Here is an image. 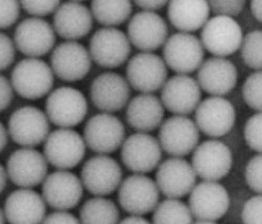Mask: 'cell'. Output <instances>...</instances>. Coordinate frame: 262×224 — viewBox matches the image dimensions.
I'll use <instances>...</instances> for the list:
<instances>
[{
	"label": "cell",
	"instance_id": "6da1fadb",
	"mask_svg": "<svg viewBox=\"0 0 262 224\" xmlns=\"http://www.w3.org/2000/svg\"><path fill=\"white\" fill-rule=\"evenodd\" d=\"M10 82L14 93L26 100L35 101L52 92L55 75L46 61L26 58L15 65Z\"/></svg>",
	"mask_w": 262,
	"mask_h": 224
},
{
	"label": "cell",
	"instance_id": "7a4b0ae2",
	"mask_svg": "<svg viewBox=\"0 0 262 224\" xmlns=\"http://www.w3.org/2000/svg\"><path fill=\"white\" fill-rule=\"evenodd\" d=\"M45 112L50 123L58 128H74L85 120L89 103L79 89L62 86L48 95Z\"/></svg>",
	"mask_w": 262,
	"mask_h": 224
},
{
	"label": "cell",
	"instance_id": "3957f363",
	"mask_svg": "<svg viewBox=\"0 0 262 224\" xmlns=\"http://www.w3.org/2000/svg\"><path fill=\"white\" fill-rule=\"evenodd\" d=\"M86 145L73 128H58L50 132L43 146V155L57 170H72L84 159Z\"/></svg>",
	"mask_w": 262,
	"mask_h": 224
},
{
	"label": "cell",
	"instance_id": "277c9868",
	"mask_svg": "<svg viewBox=\"0 0 262 224\" xmlns=\"http://www.w3.org/2000/svg\"><path fill=\"white\" fill-rule=\"evenodd\" d=\"M9 138L20 147L35 148L50 134V121L45 111L35 106L16 109L8 121Z\"/></svg>",
	"mask_w": 262,
	"mask_h": 224
},
{
	"label": "cell",
	"instance_id": "5b68a950",
	"mask_svg": "<svg viewBox=\"0 0 262 224\" xmlns=\"http://www.w3.org/2000/svg\"><path fill=\"white\" fill-rule=\"evenodd\" d=\"M163 60L178 75H190L204 62L205 49L200 38L192 33L179 32L164 43Z\"/></svg>",
	"mask_w": 262,
	"mask_h": 224
},
{
	"label": "cell",
	"instance_id": "8992f818",
	"mask_svg": "<svg viewBox=\"0 0 262 224\" xmlns=\"http://www.w3.org/2000/svg\"><path fill=\"white\" fill-rule=\"evenodd\" d=\"M243 38V29L233 17L215 15L202 28L200 40L214 57L227 58L239 50Z\"/></svg>",
	"mask_w": 262,
	"mask_h": 224
},
{
	"label": "cell",
	"instance_id": "52a82bcc",
	"mask_svg": "<svg viewBox=\"0 0 262 224\" xmlns=\"http://www.w3.org/2000/svg\"><path fill=\"white\" fill-rule=\"evenodd\" d=\"M118 201L126 213L144 216L154 212L160 203V191L154 179L146 174H134L122 181Z\"/></svg>",
	"mask_w": 262,
	"mask_h": 224
},
{
	"label": "cell",
	"instance_id": "ba28073f",
	"mask_svg": "<svg viewBox=\"0 0 262 224\" xmlns=\"http://www.w3.org/2000/svg\"><path fill=\"white\" fill-rule=\"evenodd\" d=\"M6 171L9 181L24 189H33L45 181L49 164L43 153L35 148L21 147L15 150L7 161Z\"/></svg>",
	"mask_w": 262,
	"mask_h": 224
},
{
	"label": "cell",
	"instance_id": "9c48e42d",
	"mask_svg": "<svg viewBox=\"0 0 262 224\" xmlns=\"http://www.w3.org/2000/svg\"><path fill=\"white\" fill-rule=\"evenodd\" d=\"M168 78L167 66L159 55L141 52L127 64L126 80L130 87L141 94H154L163 87Z\"/></svg>",
	"mask_w": 262,
	"mask_h": 224
},
{
	"label": "cell",
	"instance_id": "30bf717a",
	"mask_svg": "<svg viewBox=\"0 0 262 224\" xmlns=\"http://www.w3.org/2000/svg\"><path fill=\"white\" fill-rule=\"evenodd\" d=\"M125 133V127L119 118L102 112L86 122L83 140L86 147L97 154L109 155L121 148Z\"/></svg>",
	"mask_w": 262,
	"mask_h": 224
},
{
	"label": "cell",
	"instance_id": "8fae6325",
	"mask_svg": "<svg viewBox=\"0 0 262 224\" xmlns=\"http://www.w3.org/2000/svg\"><path fill=\"white\" fill-rule=\"evenodd\" d=\"M89 53L99 66L108 70L118 69L128 60L131 44L123 31L104 27L91 38Z\"/></svg>",
	"mask_w": 262,
	"mask_h": 224
},
{
	"label": "cell",
	"instance_id": "7c38bea8",
	"mask_svg": "<svg viewBox=\"0 0 262 224\" xmlns=\"http://www.w3.org/2000/svg\"><path fill=\"white\" fill-rule=\"evenodd\" d=\"M123 178L120 164L109 155L98 154L82 167L81 183L91 194L105 197L116 192Z\"/></svg>",
	"mask_w": 262,
	"mask_h": 224
},
{
	"label": "cell",
	"instance_id": "4fadbf2b",
	"mask_svg": "<svg viewBox=\"0 0 262 224\" xmlns=\"http://www.w3.org/2000/svg\"><path fill=\"white\" fill-rule=\"evenodd\" d=\"M191 166L203 181L218 182L225 178L233 166L231 149L218 140H209L193 150Z\"/></svg>",
	"mask_w": 262,
	"mask_h": 224
},
{
	"label": "cell",
	"instance_id": "5bb4252c",
	"mask_svg": "<svg viewBox=\"0 0 262 224\" xmlns=\"http://www.w3.org/2000/svg\"><path fill=\"white\" fill-rule=\"evenodd\" d=\"M13 41L16 50L27 58H41L53 51L56 33L47 20L30 17L16 27Z\"/></svg>",
	"mask_w": 262,
	"mask_h": 224
},
{
	"label": "cell",
	"instance_id": "9a60e30c",
	"mask_svg": "<svg viewBox=\"0 0 262 224\" xmlns=\"http://www.w3.org/2000/svg\"><path fill=\"white\" fill-rule=\"evenodd\" d=\"M162 148L159 141L149 133L137 132L125 139L121 146V160L135 174L152 172L161 163Z\"/></svg>",
	"mask_w": 262,
	"mask_h": 224
},
{
	"label": "cell",
	"instance_id": "2e32d148",
	"mask_svg": "<svg viewBox=\"0 0 262 224\" xmlns=\"http://www.w3.org/2000/svg\"><path fill=\"white\" fill-rule=\"evenodd\" d=\"M42 185V198L56 211L75 209L82 199L81 179L70 170H57L48 174Z\"/></svg>",
	"mask_w": 262,
	"mask_h": 224
},
{
	"label": "cell",
	"instance_id": "e0dca14e",
	"mask_svg": "<svg viewBox=\"0 0 262 224\" xmlns=\"http://www.w3.org/2000/svg\"><path fill=\"white\" fill-rule=\"evenodd\" d=\"M92 58L83 44L78 41H64L53 49L51 69L64 82L83 80L92 69Z\"/></svg>",
	"mask_w": 262,
	"mask_h": 224
},
{
	"label": "cell",
	"instance_id": "ac0fdd59",
	"mask_svg": "<svg viewBox=\"0 0 262 224\" xmlns=\"http://www.w3.org/2000/svg\"><path fill=\"white\" fill-rule=\"evenodd\" d=\"M188 207L193 218L216 222L228 213L230 195L220 183L204 181L189 193Z\"/></svg>",
	"mask_w": 262,
	"mask_h": 224
},
{
	"label": "cell",
	"instance_id": "d6986e66",
	"mask_svg": "<svg viewBox=\"0 0 262 224\" xmlns=\"http://www.w3.org/2000/svg\"><path fill=\"white\" fill-rule=\"evenodd\" d=\"M159 128L161 148L172 158H185L199 145L200 130L186 116H173Z\"/></svg>",
	"mask_w": 262,
	"mask_h": 224
},
{
	"label": "cell",
	"instance_id": "ffe728a7",
	"mask_svg": "<svg viewBox=\"0 0 262 224\" xmlns=\"http://www.w3.org/2000/svg\"><path fill=\"white\" fill-rule=\"evenodd\" d=\"M236 110L224 97H209L201 101L195 109V125L207 137H225L234 127Z\"/></svg>",
	"mask_w": 262,
	"mask_h": 224
},
{
	"label": "cell",
	"instance_id": "44dd1931",
	"mask_svg": "<svg viewBox=\"0 0 262 224\" xmlns=\"http://www.w3.org/2000/svg\"><path fill=\"white\" fill-rule=\"evenodd\" d=\"M168 33L167 22L161 15L141 11L130 18L126 35L130 44L141 52L154 53L164 46Z\"/></svg>",
	"mask_w": 262,
	"mask_h": 224
},
{
	"label": "cell",
	"instance_id": "7402d4cb",
	"mask_svg": "<svg viewBox=\"0 0 262 224\" xmlns=\"http://www.w3.org/2000/svg\"><path fill=\"white\" fill-rule=\"evenodd\" d=\"M161 102L174 116H188L202 101V89L189 75H177L167 79L163 85Z\"/></svg>",
	"mask_w": 262,
	"mask_h": 224
},
{
	"label": "cell",
	"instance_id": "603a6c76",
	"mask_svg": "<svg viewBox=\"0 0 262 224\" xmlns=\"http://www.w3.org/2000/svg\"><path fill=\"white\" fill-rule=\"evenodd\" d=\"M90 95L96 108L106 114H114L127 106L131 91L126 78L106 72L94 79Z\"/></svg>",
	"mask_w": 262,
	"mask_h": 224
},
{
	"label": "cell",
	"instance_id": "cb8c5ba5",
	"mask_svg": "<svg viewBox=\"0 0 262 224\" xmlns=\"http://www.w3.org/2000/svg\"><path fill=\"white\" fill-rule=\"evenodd\" d=\"M196 178L190 163L183 158H171L158 166L156 184L167 198L181 199L192 191Z\"/></svg>",
	"mask_w": 262,
	"mask_h": 224
},
{
	"label": "cell",
	"instance_id": "d4e9b609",
	"mask_svg": "<svg viewBox=\"0 0 262 224\" xmlns=\"http://www.w3.org/2000/svg\"><path fill=\"white\" fill-rule=\"evenodd\" d=\"M94 17L91 9L82 3L61 4L54 12L53 28L56 35L67 41H78L91 33Z\"/></svg>",
	"mask_w": 262,
	"mask_h": 224
},
{
	"label": "cell",
	"instance_id": "484cf974",
	"mask_svg": "<svg viewBox=\"0 0 262 224\" xmlns=\"http://www.w3.org/2000/svg\"><path fill=\"white\" fill-rule=\"evenodd\" d=\"M238 80L236 66L227 58L212 57L198 70V83L202 91L213 97H224L235 88Z\"/></svg>",
	"mask_w": 262,
	"mask_h": 224
},
{
	"label": "cell",
	"instance_id": "4316f807",
	"mask_svg": "<svg viewBox=\"0 0 262 224\" xmlns=\"http://www.w3.org/2000/svg\"><path fill=\"white\" fill-rule=\"evenodd\" d=\"M4 214L10 224H41L47 216V204L33 189L19 188L7 197Z\"/></svg>",
	"mask_w": 262,
	"mask_h": 224
},
{
	"label": "cell",
	"instance_id": "83f0119b",
	"mask_svg": "<svg viewBox=\"0 0 262 224\" xmlns=\"http://www.w3.org/2000/svg\"><path fill=\"white\" fill-rule=\"evenodd\" d=\"M165 108L161 100L152 94H141L130 100L126 109V121L138 132L149 133L163 123Z\"/></svg>",
	"mask_w": 262,
	"mask_h": 224
},
{
	"label": "cell",
	"instance_id": "f1b7e54d",
	"mask_svg": "<svg viewBox=\"0 0 262 224\" xmlns=\"http://www.w3.org/2000/svg\"><path fill=\"white\" fill-rule=\"evenodd\" d=\"M207 0H169L167 15L171 25L183 33L201 30L210 18Z\"/></svg>",
	"mask_w": 262,
	"mask_h": 224
},
{
	"label": "cell",
	"instance_id": "f546056e",
	"mask_svg": "<svg viewBox=\"0 0 262 224\" xmlns=\"http://www.w3.org/2000/svg\"><path fill=\"white\" fill-rule=\"evenodd\" d=\"M91 12L100 25L117 28L129 19L133 13L131 0H92Z\"/></svg>",
	"mask_w": 262,
	"mask_h": 224
},
{
	"label": "cell",
	"instance_id": "4dcf8cb0",
	"mask_svg": "<svg viewBox=\"0 0 262 224\" xmlns=\"http://www.w3.org/2000/svg\"><path fill=\"white\" fill-rule=\"evenodd\" d=\"M79 217L81 224H118L120 212L113 200L95 196L82 206Z\"/></svg>",
	"mask_w": 262,
	"mask_h": 224
},
{
	"label": "cell",
	"instance_id": "1f68e13d",
	"mask_svg": "<svg viewBox=\"0 0 262 224\" xmlns=\"http://www.w3.org/2000/svg\"><path fill=\"white\" fill-rule=\"evenodd\" d=\"M193 216L188 205L180 199L167 198L159 203L152 215L151 224H192Z\"/></svg>",
	"mask_w": 262,
	"mask_h": 224
},
{
	"label": "cell",
	"instance_id": "d6a6232c",
	"mask_svg": "<svg viewBox=\"0 0 262 224\" xmlns=\"http://www.w3.org/2000/svg\"><path fill=\"white\" fill-rule=\"evenodd\" d=\"M245 64L251 70L261 71L262 69V33L254 30L244 36L239 48Z\"/></svg>",
	"mask_w": 262,
	"mask_h": 224
},
{
	"label": "cell",
	"instance_id": "836d02e7",
	"mask_svg": "<svg viewBox=\"0 0 262 224\" xmlns=\"http://www.w3.org/2000/svg\"><path fill=\"white\" fill-rule=\"evenodd\" d=\"M243 98L245 103L256 112L262 110V73L256 71L251 74L243 85Z\"/></svg>",
	"mask_w": 262,
	"mask_h": 224
},
{
	"label": "cell",
	"instance_id": "e575fe53",
	"mask_svg": "<svg viewBox=\"0 0 262 224\" xmlns=\"http://www.w3.org/2000/svg\"><path fill=\"white\" fill-rule=\"evenodd\" d=\"M244 137L250 149L257 153L262 151V115L256 112L249 118L245 125Z\"/></svg>",
	"mask_w": 262,
	"mask_h": 224
},
{
	"label": "cell",
	"instance_id": "d590c367",
	"mask_svg": "<svg viewBox=\"0 0 262 224\" xmlns=\"http://www.w3.org/2000/svg\"><path fill=\"white\" fill-rule=\"evenodd\" d=\"M20 7L32 17H46L53 14L61 0H19Z\"/></svg>",
	"mask_w": 262,
	"mask_h": 224
},
{
	"label": "cell",
	"instance_id": "8d00e7d4",
	"mask_svg": "<svg viewBox=\"0 0 262 224\" xmlns=\"http://www.w3.org/2000/svg\"><path fill=\"white\" fill-rule=\"evenodd\" d=\"M246 183L257 194L262 193V156L261 153L254 155L249 161L245 171Z\"/></svg>",
	"mask_w": 262,
	"mask_h": 224
},
{
	"label": "cell",
	"instance_id": "74e56055",
	"mask_svg": "<svg viewBox=\"0 0 262 224\" xmlns=\"http://www.w3.org/2000/svg\"><path fill=\"white\" fill-rule=\"evenodd\" d=\"M210 11L215 15L235 17L242 14L246 8L247 0H207Z\"/></svg>",
	"mask_w": 262,
	"mask_h": 224
},
{
	"label": "cell",
	"instance_id": "f35d334b",
	"mask_svg": "<svg viewBox=\"0 0 262 224\" xmlns=\"http://www.w3.org/2000/svg\"><path fill=\"white\" fill-rule=\"evenodd\" d=\"M19 0H0V31L13 27L20 16Z\"/></svg>",
	"mask_w": 262,
	"mask_h": 224
},
{
	"label": "cell",
	"instance_id": "ab89813d",
	"mask_svg": "<svg viewBox=\"0 0 262 224\" xmlns=\"http://www.w3.org/2000/svg\"><path fill=\"white\" fill-rule=\"evenodd\" d=\"M244 224H262V197L261 194L252 196L245 204L242 211Z\"/></svg>",
	"mask_w": 262,
	"mask_h": 224
},
{
	"label": "cell",
	"instance_id": "60d3db41",
	"mask_svg": "<svg viewBox=\"0 0 262 224\" xmlns=\"http://www.w3.org/2000/svg\"><path fill=\"white\" fill-rule=\"evenodd\" d=\"M16 51L13 39L0 32V72L8 70L14 63Z\"/></svg>",
	"mask_w": 262,
	"mask_h": 224
},
{
	"label": "cell",
	"instance_id": "b9f144b4",
	"mask_svg": "<svg viewBox=\"0 0 262 224\" xmlns=\"http://www.w3.org/2000/svg\"><path fill=\"white\" fill-rule=\"evenodd\" d=\"M14 91L10 80L0 74V112L7 110L12 104Z\"/></svg>",
	"mask_w": 262,
	"mask_h": 224
},
{
	"label": "cell",
	"instance_id": "7bdbcfd3",
	"mask_svg": "<svg viewBox=\"0 0 262 224\" xmlns=\"http://www.w3.org/2000/svg\"><path fill=\"white\" fill-rule=\"evenodd\" d=\"M41 224H81L79 219L69 211H56L43 219Z\"/></svg>",
	"mask_w": 262,
	"mask_h": 224
},
{
	"label": "cell",
	"instance_id": "ee69618b",
	"mask_svg": "<svg viewBox=\"0 0 262 224\" xmlns=\"http://www.w3.org/2000/svg\"><path fill=\"white\" fill-rule=\"evenodd\" d=\"M131 2H134L135 5L143 11L156 12L168 5L169 0H131Z\"/></svg>",
	"mask_w": 262,
	"mask_h": 224
},
{
	"label": "cell",
	"instance_id": "f6af8a7d",
	"mask_svg": "<svg viewBox=\"0 0 262 224\" xmlns=\"http://www.w3.org/2000/svg\"><path fill=\"white\" fill-rule=\"evenodd\" d=\"M250 9L253 17L261 24L262 22V0H251Z\"/></svg>",
	"mask_w": 262,
	"mask_h": 224
},
{
	"label": "cell",
	"instance_id": "bcb514c9",
	"mask_svg": "<svg viewBox=\"0 0 262 224\" xmlns=\"http://www.w3.org/2000/svg\"><path fill=\"white\" fill-rule=\"evenodd\" d=\"M118 224H151V223L147 219H145L143 216L130 215L124 218L122 221H119Z\"/></svg>",
	"mask_w": 262,
	"mask_h": 224
},
{
	"label": "cell",
	"instance_id": "7dc6e473",
	"mask_svg": "<svg viewBox=\"0 0 262 224\" xmlns=\"http://www.w3.org/2000/svg\"><path fill=\"white\" fill-rule=\"evenodd\" d=\"M9 133L7 127L0 122V153H3L9 143Z\"/></svg>",
	"mask_w": 262,
	"mask_h": 224
},
{
	"label": "cell",
	"instance_id": "c3c4849f",
	"mask_svg": "<svg viewBox=\"0 0 262 224\" xmlns=\"http://www.w3.org/2000/svg\"><path fill=\"white\" fill-rule=\"evenodd\" d=\"M8 181H9V178L7 175L6 167L0 164V194H2L6 190Z\"/></svg>",
	"mask_w": 262,
	"mask_h": 224
},
{
	"label": "cell",
	"instance_id": "681fc988",
	"mask_svg": "<svg viewBox=\"0 0 262 224\" xmlns=\"http://www.w3.org/2000/svg\"><path fill=\"white\" fill-rule=\"evenodd\" d=\"M192 224H218L215 221H204V220H198L196 222H193Z\"/></svg>",
	"mask_w": 262,
	"mask_h": 224
},
{
	"label": "cell",
	"instance_id": "f907efd6",
	"mask_svg": "<svg viewBox=\"0 0 262 224\" xmlns=\"http://www.w3.org/2000/svg\"><path fill=\"white\" fill-rule=\"evenodd\" d=\"M6 223V217L4 214V210L0 208V224H5Z\"/></svg>",
	"mask_w": 262,
	"mask_h": 224
},
{
	"label": "cell",
	"instance_id": "816d5d0a",
	"mask_svg": "<svg viewBox=\"0 0 262 224\" xmlns=\"http://www.w3.org/2000/svg\"><path fill=\"white\" fill-rule=\"evenodd\" d=\"M71 2H77V3H82V2H85V0H71Z\"/></svg>",
	"mask_w": 262,
	"mask_h": 224
}]
</instances>
